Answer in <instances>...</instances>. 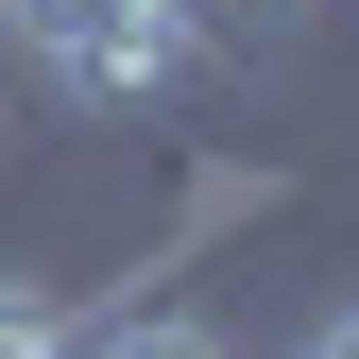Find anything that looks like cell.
Returning <instances> with one entry per match:
<instances>
[{"mask_svg": "<svg viewBox=\"0 0 359 359\" xmlns=\"http://www.w3.org/2000/svg\"><path fill=\"white\" fill-rule=\"evenodd\" d=\"M0 34L52 69V103H86V120L171 103V86L205 69V0H0Z\"/></svg>", "mask_w": 359, "mask_h": 359, "instance_id": "cell-1", "label": "cell"}, {"mask_svg": "<svg viewBox=\"0 0 359 359\" xmlns=\"http://www.w3.org/2000/svg\"><path fill=\"white\" fill-rule=\"evenodd\" d=\"M52 359H240L222 325H189V308H69Z\"/></svg>", "mask_w": 359, "mask_h": 359, "instance_id": "cell-2", "label": "cell"}, {"mask_svg": "<svg viewBox=\"0 0 359 359\" xmlns=\"http://www.w3.org/2000/svg\"><path fill=\"white\" fill-rule=\"evenodd\" d=\"M69 342V291H34V274H0V359H52Z\"/></svg>", "mask_w": 359, "mask_h": 359, "instance_id": "cell-3", "label": "cell"}, {"mask_svg": "<svg viewBox=\"0 0 359 359\" xmlns=\"http://www.w3.org/2000/svg\"><path fill=\"white\" fill-rule=\"evenodd\" d=\"M308 359H359V308H342V325H325V342H308Z\"/></svg>", "mask_w": 359, "mask_h": 359, "instance_id": "cell-4", "label": "cell"}]
</instances>
